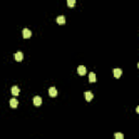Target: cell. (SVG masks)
Instances as JSON below:
<instances>
[{
  "instance_id": "cell-1",
  "label": "cell",
  "mask_w": 139,
  "mask_h": 139,
  "mask_svg": "<svg viewBox=\"0 0 139 139\" xmlns=\"http://www.w3.org/2000/svg\"><path fill=\"white\" fill-rule=\"evenodd\" d=\"M77 72H78V74H79L80 76H84L86 74V72H87V70H86V67L84 65H79V66H78V68H77Z\"/></svg>"
},
{
  "instance_id": "cell-2",
  "label": "cell",
  "mask_w": 139,
  "mask_h": 139,
  "mask_svg": "<svg viewBox=\"0 0 139 139\" xmlns=\"http://www.w3.org/2000/svg\"><path fill=\"white\" fill-rule=\"evenodd\" d=\"M32 36V32L29 31L28 28H24L23 29V37L25 38V39H27V38H31Z\"/></svg>"
},
{
  "instance_id": "cell-3",
  "label": "cell",
  "mask_w": 139,
  "mask_h": 139,
  "mask_svg": "<svg viewBox=\"0 0 139 139\" xmlns=\"http://www.w3.org/2000/svg\"><path fill=\"white\" fill-rule=\"evenodd\" d=\"M33 102H34V104H35L36 106H39L40 104L43 103V99L40 98V97H35L33 99Z\"/></svg>"
},
{
  "instance_id": "cell-4",
  "label": "cell",
  "mask_w": 139,
  "mask_h": 139,
  "mask_svg": "<svg viewBox=\"0 0 139 139\" xmlns=\"http://www.w3.org/2000/svg\"><path fill=\"white\" fill-rule=\"evenodd\" d=\"M57 95H58V91H57L56 88H54V87H50L49 88V96L50 97L54 98V97H57Z\"/></svg>"
},
{
  "instance_id": "cell-5",
  "label": "cell",
  "mask_w": 139,
  "mask_h": 139,
  "mask_svg": "<svg viewBox=\"0 0 139 139\" xmlns=\"http://www.w3.org/2000/svg\"><path fill=\"white\" fill-rule=\"evenodd\" d=\"M122 70L121 68H115V70H113V75H114V77L115 78H118V77H121L122 76Z\"/></svg>"
},
{
  "instance_id": "cell-6",
  "label": "cell",
  "mask_w": 139,
  "mask_h": 139,
  "mask_svg": "<svg viewBox=\"0 0 139 139\" xmlns=\"http://www.w3.org/2000/svg\"><path fill=\"white\" fill-rule=\"evenodd\" d=\"M84 96H85V98H86L87 101H91L92 98H94V95H92L91 91H86L85 94H84Z\"/></svg>"
},
{
  "instance_id": "cell-7",
  "label": "cell",
  "mask_w": 139,
  "mask_h": 139,
  "mask_svg": "<svg viewBox=\"0 0 139 139\" xmlns=\"http://www.w3.org/2000/svg\"><path fill=\"white\" fill-rule=\"evenodd\" d=\"M14 58H15V60H17V62H21L22 60H23V53H22L21 51H17V53L14 54Z\"/></svg>"
},
{
  "instance_id": "cell-8",
  "label": "cell",
  "mask_w": 139,
  "mask_h": 139,
  "mask_svg": "<svg viewBox=\"0 0 139 139\" xmlns=\"http://www.w3.org/2000/svg\"><path fill=\"white\" fill-rule=\"evenodd\" d=\"M11 92L13 96H17V95L20 94V88L17 87V86H13V87L11 88Z\"/></svg>"
},
{
  "instance_id": "cell-9",
  "label": "cell",
  "mask_w": 139,
  "mask_h": 139,
  "mask_svg": "<svg viewBox=\"0 0 139 139\" xmlns=\"http://www.w3.org/2000/svg\"><path fill=\"white\" fill-rule=\"evenodd\" d=\"M17 104H19V101H17L15 98H12V99L10 100V106H11V108H17Z\"/></svg>"
},
{
  "instance_id": "cell-10",
  "label": "cell",
  "mask_w": 139,
  "mask_h": 139,
  "mask_svg": "<svg viewBox=\"0 0 139 139\" xmlns=\"http://www.w3.org/2000/svg\"><path fill=\"white\" fill-rule=\"evenodd\" d=\"M89 82H90V83H95V82H97L96 74H95L94 72H90V73H89Z\"/></svg>"
},
{
  "instance_id": "cell-11",
  "label": "cell",
  "mask_w": 139,
  "mask_h": 139,
  "mask_svg": "<svg viewBox=\"0 0 139 139\" xmlns=\"http://www.w3.org/2000/svg\"><path fill=\"white\" fill-rule=\"evenodd\" d=\"M57 22H58V24L62 25V24L65 23V17H64L63 15H60V17H57Z\"/></svg>"
},
{
  "instance_id": "cell-12",
  "label": "cell",
  "mask_w": 139,
  "mask_h": 139,
  "mask_svg": "<svg viewBox=\"0 0 139 139\" xmlns=\"http://www.w3.org/2000/svg\"><path fill=\"white\" fill-rule=\"evenodd\" d=\"M66 2H67V6H68V7L72 8V7H74V6H75L76 0H66Z\"/></svg>"
},
{
  "instance_id": "cell-13",
  "label": "cell",
  "mask_w": 139,
  "mask_h": 139,
  "mask_svg": "<svg viewBox=\"0 0 139 139\" xmlns=\"http://www.w3.org/2000/svg\"><path fill=\"white\" fill-rule=\"evenodd\" d=\"M115 138L116 139H123V138H124V135H123L122 133H116V134H115Z\"/></svg>"
},
{
  "instance_id": "cell-14",
  "label": "cell",
  "mask_w": 139,
  "mask_h": 139,
  "mask_svg": "<svg viewBox=\"0 0 139 139\" xmlns=\"http://www.w3.org/2000/svg\"><path fill=\"white\" fill-rule=\"evenodd\" d=\"M136 112L139 114V106H137V108H136Z\"/></svg>"
},
{
  "instance_id": "cell-15",
  "label": "cell",
  "mask_w": 139,
  "mask_h": 139,
  "mask_svg": "<svg viewBox=\"0 0 139 139\" xmlns=\"http://www.w3.org/2000/svg\"><path fill=\"white\" fill-rule=\"evenodd\" d=\"M137 67H138V68H139V63H138V64H137Z\"/></svg>"
}]
</instances>
